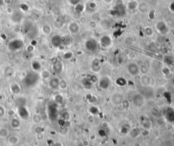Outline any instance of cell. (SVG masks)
Masks as SVG:
<instances>
[{
    "instance_id": "9a60e30c",
    "label": "cell",
    "mask_w": 174,
    "mask_h": 146,
    "mask_svg": "<svg viewBox=\"0 0 174 146\" xmlns=\"http://www.w3.org/2000/svg\"><path fill=\"white\" fill-rule=\"evenodd\" d=\"M51 44L55 48H58L61 45L63 44L62 37L59 35H55L51 39Z\"/></svg>"
},
{
    "instance_id": "d6a6232c",
    "label": "cell",
    "mask_w": 174,
    "mask_h": 146,
    "mask_svg": "<svg viewBox=\"0 0 174 146\" xmlns=\"http://www.w3.org/2000/svg\"><path fill=\"white\" fill-rule=\"evenodd\" d=\"M54 100H55V102L56 103H57L59 105H61L64 102V99H63V97L61 94H56L54 97Z\"/></svg>"
},
{
    "instance_id": "f546056e",
    "label": "cell",
    "mask_w": 174,
    "mask_h": 146,
    "mask_svg": "<svg viewBox=\"0 0 174 146\" xmlns=\"http://www.w3.org/2000/svg\"><path fill=\"white\" fill-rule=\"evenodd\" d=\"M31 120L34 124H39L42 120V118L40 114L36 113V114H34L33 115L32 118H31Z\"/></svg>"
},
{
    "instance_id": "cb8c5ba5",
    "label": "cell",
    "mask_w": 174,
    "mask_h": 146,
    "mask_svg": "<svg viewBox=\"0 0 174 146\" xmlns=\"http://www.w3.org/2000/svg\"><path fill=\"white\" fill-rule=\"evenodd\" d=\"M63 66L62 63L59 61L57 63L53 64V70L56 73H61L63 71Z\"/></svg>"
},
{
    "instance_id": "7a4b0ae2",
    "label": "cell",
    "mask_w": 174,
    "mask_h": 146,
    "mask_svg": "<svg viewBox=\"0 0 174 146\" xmlns=\"http://www.w3.org/2000/svg\"><path fill=\"white\" fill-rule=\"evenodd\" d=\"M163 116L169 123H174V108L167 107L163 110Z\"/></svg>"
},
{
    "instance_id": "9c48e42d",
    "label": "cell",
    "mask_w": 174,
    "mask_h": 146,
    "mask_svg": "<svg viewBox=\"0 0 174 146\" xmlns=\"http://www.w3.org/2000/svg\"><path fill=\"white\" fill-rule=\"evenodd\" d=\"M124 99V94L121 93V92H115L112 94L111 97V100L112 102L115 105H121L122 102L123 101V100Z\"/></svg>"
},
{
    "instance_id": "ac0fdd59",
    "label": "cell",
    "mask_w": 174,
    "mask_h": 146,
    "mask_svg": "<svg viewBox=\"0 0 174 146\" xmlns=\"http://www.w3.org/2000/svg\"><path fill=\"white\" fill-rule=\"evenodd\" d=\"M74 11L76 14L80 15L85 11V5L80 2L78 3L77 5L74 6Z\"/></svg>"
},
{
    "instance_id": "44dd1931",
    "label": "cell",
    "mask_w": 174,
    "mask_h": 146,
    "mask_svg": "<svg viewBox=\"0 0 174 146\" xmlns=\"http://www.w3.org/2000/svg\"><path fill=\"white\" fill-rule=\"evenodd\" d=\"M52 31V28L49 24H44L42 27V32L44 35H49Z\"/></svg>"
},
{
    "instance_id": "30bf717a",
    "label": "cell",
    "mask_w": 174,
    "mask_h": 146,
    "mask_svg": "<svg viewBox=\"0 0 174 146\" xmlns=\"http://www.w3.org/2000/svg\"><path fill=\"white\" fill-rule=\"evenodd\" d=\"M68 31L72 35H76L80 31V25L76 21H72L68 25Z\"/></svg>"
},
{
    "instance_id": "1f68e13d",
    "label": "cell",
    "mask_w": 174,
    "mask_h": 146,
    "mask_svg": "<svg viewBox=\"0 0 174 146\" xmlns=\"http://www.w3.org/2000/svg\"><path fill=\"white\" fill-rule=\"evenodd\" d=\"M63 59L65 61H69L71 60L74 57V53L72 51H67L63 54Z\"/></svg>"
},
{
    "instance_id": "3957f363",
    "label": "cell",
    "mask_w": 174,
    "mask_h": 146,
    "mask_svg": "<svg viewBox=\"0 0 174 146\" xmlns=\"http://www.w3.org/2000/svg\"><path fill=\"white\" fill-rule=\"evenodd\" d=\"M133 104L137 108H141L145 104V97L141 93H136L133 96Z\"/></svg>"
},
{
    "instance_id": "5bb4252c",
    "label": "cell",
    "mask_w": 174,
    "mask_h": 146,
    "mask_svg": "<svg viewBox=\"0 0 174 146\" xmlns=\"http://www.w3.org/2000/svg\"><path fill=\"white\" fill-rule=\"evenodd\" d=\"M59 81L60 79L57 77H53L52 78H50V79H49V86L52 89L55 90L59 89Z\"/></svg>"
},
{
    "instance_id": "ab89813d",
    "label": "cell",
    "mask_w": 174,
    "mask_h": 146,
    "mask_svg": "<svg viewBox=\"0 0 174 146\" xmlns=\"http://www.w3.org/2000/svg\"><path fill=\"white\" fill-rule=\"evenodd\" d=\"M100 18H101V14L99 12L95 11L94 12L92 13V20L97 21V20H99Z\"/></svg>"
},
{
    "instance_id": "7dc6e473",
    "label": "cell",
    "mask_w": 174,
    "mask_h": 146,
    "mask_svg": "<svg viewBox=\"0 0 174 146\" xmlns=\"http://www.w3.org/2000/svg\"><path fill=\"white\" fill-rule=\"evenodd\" d=\"M81 1V0H68V2L70 5L74 6V5H77L78 3H79Z\"/></svg>"
},
{
    "instance_id": "ee69618b",
    "label": "cell",
    "mask_w": 174,
    "mask_h": 146,
    "mask_svg": "<svg viewBox=\"0 0 174 146\" xmlns=\"http://www.w3.org/2000/svg\"><path fill=\"white\" fill-rule=\"evenodd\" d=\"M25 49H26V51H27L28 53H32V52H34V50H35V46L31 44H29L28 46H27V47H26Z\"/></svg>"
},
{
    "instance_id": "9f6ffc18",
    "label": "cell",
    "mask_w": 174,
    "mask_h": 146,
    "mask_svg": "<svg viewBox=\"0 0 174 146\" xmlns=\"http://www.w3.org/2000/svg\"><path fill=\"white\" fill-rule=\"evenodd\" d=\"M93 1H95V2H99V1H101V0H92Z\"/></svg>"
},
{
    "instance_id": "f35d334b",
    "label": "cell",
    "mask_w": 174,
    "mask_h": 146,
    "mask_svg": "<svg viewBox=\"0 0 174 146\" xmlns=\"http://www.w3.org/2000/svg\"><path fill=\"white\" fill-rule=\"evenodd\" d=\"M139 72L143 75L147 74L148 72V68L145 65H142L139 67Z\"/></svg>"
},
{
    "instance_id": "f6af8a7d",
    "label": "cell",
    "mask_w": 174,
    "mask_h": 146,
    "mask_svg": "<svg viewBox=\"0 0 174 146\" xmlns=\"http://www.w3.org/2000/svg\"><path fill=\"white\" fill-rule=\"evenodd\" d=\"M121 105H122V107H123L124 109H127L129 108V101H128L127 100H126L125 99L123 100V101L122 102Z\"/></svg>"
},
{
    "instance_id": "f1b7e54d",
    "label": "cell",
    "mask_w": 174,
    "mask_h": 146,
    "mask_svg": "<svg viewBox=\"0 0 174 146\" xmlns=\"http://www.w3.org/2000/svg\"><path fill=\"white\" fill-rule=\"evenodd\" d=\"M137 9L142 13H146L148 12V5L146 2L139 3Z\"/></svg>"
},
{
    "instance_id": "2e32d148",
    "label": "cell",
    "mask_w": 174,
    "mask_h": 146,
    "mask_svg": "<svg viewBox=\"0 0 174 146\" xmlns=\"http://www.w3.org/2000/svg\"><path fill=\"white\" fill-rule=\"evenodd\" d=\"M138 5H139V2L137 0H133V1H129L127 2L126 7H127V10H129V11H134V10H137Z\"/></svg>"
},
{
    "instance_id": "4dcf8cb0",
    "label": "cell",
    "mask_w": 174,
    "mask_h": 146,
    "mask_svg": "<svg viewBox=\"0 0 174 146\" xmlns=\"http://www.w3.org/2000/svg\"><path fill=\"white\" fill-rule=\"evenodd\" d=\"M10 132L9 130L5 127H1L0 128V138H7L9 137Z\"/></svg>"
},
{
    "instance_id": "6f0895ef",
    "label": "cell",
    "mask_w": 174,
    "mask_h": 146,
    "mask_svg": "<svg viewBox=\"0 0 174 146\" xmlns=\"http://www.w3.org/2000/svg\"><path fill=\"white\" fill-rule=\"evenodd\" d=\"M1 52H2V49H1V48H0V53H1Z\"/></svg>"
},
{
    "instance_id": "83f0119b",
    "label": "cell",
    "mask_w": 174,
    "mask_h": 146,
    "mask_svg": "<svg viewBox=\"0 0 174 146\" xmlns=\"http://www.w3.org/2000/svg\"><path fill=\"white\" fill-rule=\"evenodd\" d=\"M31 68L34 72H39L42 70V65L39 61H34L31 63Z\"/></svg>"
},
{
    "instance_id": "b9f144b4",
    "label": "cell",
    "mask_w": 174,
    "mask_h": 146,
    "mask_svg": "<svg viewBox=\"0 0 174 146\" xmlns=\"http://www.w3.org/2000/svg\"><path fill=\"white\" fill-rule=\"evenodd\" d=\"M34 131L35 132L36 134H40V133H44V128L43 126H37L35 128V130Z\"/></svg>"
},
{
    "instance_id": "7bdbcfd3",
    "label": "cell",
    "mask_w": 174,
    "mask_h": 146,
    "mask_svg": "<svg viewBox=\"0 0 174 146\" xmlns=\"http://www.w3.org/2000/svg\"><path fill=\"white\" fill-rule=\"evenodd\" d=\"M88 26H89V27L91 29H96L97 27V21L91 20L89 22H88Z\"/></svg>"
},
{
    "instance_id": "7402d4cb",
    "label": "cell",
    "mask_w": 174,
    "mask_h": 146,
    "mask_svg": "<svg viewBox=\"0 0 174 146\" xmlns=\"http://www.w3.org/2000/svg\"><path fill=\"white\" fill-rule=\"evenodd\" d=\"M128 82L126 78H124L123 77H118L116 81H115V84L116 86L119 87H124L127 84Z\"/></svg>"
},
{
    "instance_id": "7c38bea8",
    "label": "cell",
    "mask_w": 174,
    "mask_h": 146,
    "mask_svg": "<svg viewBox=\"0 0 174 146\" xmlns=\"http://www.w3.org/2000/svg\"><path fill=\"white\" fill-rule=\"evenodd\" d=\"M101 68V61L97 58H95L91 62V70L94 73H98L100 72Z\"/></svg>"
},
{
    "instance_id": "680465c9",
    "label": "cell",
    "mask_w": 174,
    "mask_h": 146,
    "mask_svg": "<svg viewBox=\"0 0 174 146\" xmlns=\"http://www.w3.org/2000/svg\"><path fill=\"white\" fill-rule=\"evenodd\" d=\"M133 1V0H127V1Z\"/></svg>"
},
{
    "instance_id": "ba28073f",
    "label": "cell",
    "mask_w": 174,
    "mask_h": 146,
    "mask_svg": "<svg viewBox=\"0 0 174 146\" xmlns=\"http://www.w3.org/2000/svg\"><path fill=\"white\" fill-rule=\"evenodd\" d=\"M111 84H112V80L107 76L102 77L98 81L99 86L102 90H107L111 86Z\"/></svg>"
},
{
    "instance_id": "ffe728a7",
    "label": "cell",
    "mask_w": 174,
    "mask_h": 146,
    "mask_svg": "<svg viewBox=\"0 0 174 146\" xmlns=\"http://www.w3.org/2000/svg\"><path fill=\"white\" fill-rule=\"evenodd\" d=\"M10 125L13 129H20V122L18 118L13 117V118H11Z\"/></svg>"
},
{
    "instance_id": "c3c4849f",
    "label": "cell",
    "mask_w": 174,
    "mask_h": 146,
    "mask_svg": "<svg viewBox=\"0 0 174 146\" xmlns=\"http://www.w3.org/2000/svg\"><path fill=\"white\" fill-rule=\"evenodd\" d=\"M36 138L38 141H42L44 138V133H40V134H36Z\"/></svg>"
},
{
    "instance_id": "603a6c76",
    "label": "cell",
    "mask_w": 174,
    "mask_h": 146,
    "mask_svg": "<svg viewBox=\"0 0 174 146\" xmlns=\"http://www.w3.org/2000/svg\"><path fill=\"white\" fill-rule=\"evenodd\" d=\"M151 114L156 118H159L163 116V111L160 110L159 108H158L157 107L154 106L151 109Z\"/></svg>"
},
{
    "instance_id": "60d3db41",
    "label": "cell",
    "mask_w": 174,
    "mask_h": 146,
    "mask_svg": "<svg viewBox=\"0 0 174 146\" xmlns=\"http://www.w3.org/2000/svg\"><path fill=\"white\" fill-rule=\"evenodd\" d=\"M88 77V79L91 81V82H92L93 84H94V83H97V82H98V81H99V79H98L97 76L94 74L90 75V76Z\"/></svg>"
},
{
    "instance_id": "bcb514c9",
    "label": "cell",
    "mask_w": 174,
    "mask_h": 146,
    "mask_svg": "<svg viewBox=\"0 0 174 146\" xmlns=\"http://www.w3.org/2000/svg\"><path fill=\"white\" fill-rule=\"evenodd\" d=\"M162 72H163V73L165 75H169L171 73V70H170V69H169V67H165L163 68Z\"/></svg>"
},
{
    "instance_id": "8fae6325",
    "label": "cell",
    "mask_w": 174,
    "mask_h": 146,
    "mask_svg": "<svg viewBox=\"0 0 174 146\" xmlns=\"http://www.w3.org/2000/svg\"><path fill=\"white\" fill-rule=\"evenodd\" d=\"M140 124L144 130H150L152 127L151 121L146 116H142L140 117Z\"/></svg>"
},
{
    "instance_id": "d4e9b609",
    "label": "cell",
    "mask_w": 174,
    "mask_h": 146,
    "mask_svg": "<svg viewBox=\"0 0 174 146\" xmlns=\"http://www.w3.org/2000/svg\"><path fill=\"white\" fill-rule=\"evenodd\" d=\"M19 141H20V139L18 138V137L16 136V135H11L7 139L8 143L12 146H15V145L18 144L19 143Z\"/></svg>"
},
{
    "instance_id": "6da1fadb",
    "label": "cell",
    "mask_w": 174,
    "mask_h": 146,
    "mask_svg": "<svg viewBox=\"0 0 174 146\" xmlns=\"http://www.w3.org/2000/svg\"><path fill=\"white\" fill-rule=\"evenodd\" d=\"M126 12H127V7L123 3L120 5H115L114 7L110 10L109 14L112 16L123 17L126 15Z\"/></svg>"
},
{
    "instance_id": "74e56055",
    "label": "cell",
    "mask_w": 174,
    "mask_h": 146,
    "mask_svg": "<svg viewBox=\"0 0 174 146\" xmlns=\"http://www.w3.org/2000/svg\"><path fill=\"white\" fill-rule=\"evenodd\" d=\"M144 32H145V34H146L147 36H148V37H151V36L153 35L154 31H153L152 27H147L145 28Z\"/></svg>"
},
{
    "instance_id": "4316f807",
    "label": "cell",
    "mask_w": 174,
    "mask_h": 146,
    "mask_svg": "<svg viewBox=\"0 0 174 146\" xmlns=\"http://www.w3.org/2000/svg\"><path fill=\"white\" fill-rule=\"evenodd\" d=\"M40 77L41 78L43 79H50V77H51V73L49 70H44L42 72H40Z\"/></svg>"
},
{
    "instance_id": "f907efd6",
    "label": "cell",
    "mask_w": 174,
    "mask_h": 146,
    "mask_svg": "<svg viewBox=\"0 0 174 146\" xmlns=\"http://www.w3.org/2000/svg\"><path fill=\"white\" fill-rule=\"evenodd\" d=\"M12 0H2L3 3L6 6H10V5L12 3Z\"/></svg>"
},
{
    "instance_id": "277c9868",
    "label": "cell",
    "mask_w": 174,
    "mask_h": 146,
    "mask_svg": "<svg viewBox=\"0 0 174 146\" xmlns=\"http://www.w3.org/2000/svg\"><path fill=\"white\" fill-rule=\"evenodd\" d=\"M85 46L86 49L90 52H97V50H98V48H99L98 42L94 39H92V38L88 39L85 42Z\"/></svg>"
},
{
    "instance_id": "d590c367",
    "label": "cell",
    "mask_w": 174,
    "mask_h": 146,
    "mask_svg": "<svg viewBox=\"0 0 174 146\" xmlns=\"http://www.w3.org/2000/svg\"><path fill=\"white\" fill-rule=\"evenodd\" d=\"M89 113L92 115H97L99 113V109L97 106H91L89 108Z\"/></svg>"
},
{
    "instance_id": "e0dca14e",
    "label": "cell",
    "mask_w": 174,
    "mask_h": 146,
    "mask_svg": "<svg viewBox=\"0 0 174 146\" xmlns=\"http://www.w3.org/2000/svg\"><path fill=\"white\" fill-rule=\"evenodd\" d=\"M82 84L83 87L85 88V89L87 90H90L92 88V86H93V84H92L91 81L88 79V77H84L82 78Z\"/></svg>"
},
{
    "instance_id": "484cf974",
    "label": "cell",
    "mask_w": 174,
    "mask_h": 146,
    "mask_svg": "<svg viewBox=\"0 0 174 146\" xmlns=\"http://www.w3.org/2000/svg\"><path fill=\"white\" fill-rule=\"evenodd\" d=\"M130 131H131V127H130V126L129 124H122V126H121L120 129V133L124 135H126L127 134L129 133Z\"/></svg>"
},
{
    "instance_id": "11a10c76",
    "label": "cell",
    "mask_w": 174,
    "mask_h": 146,
    "mask_svg": "<svg viewBox=\"0 0 174 146\" xmlns=\"http://www.w3.org/2000/svg\"><path fill=\"white\" fill-rule=\"evenodd\" d=\"M170 9H171V10H172V12H174V1H173V2L170 4Z\"/></svg>"
},
{
    "instance_id": "5b68a950",
    "label": "cell",
    "mask_w": 174,
    "mask_h": 146,
    "mask_svg": "<svg viewBox=\"0 0 174 146\" xmlns=\"http://www.w3.org/2000/svg\"><path fill=\"white\" fill-rule=\"evenodd\" d=\"M155 28L158 32L161 35H167L169 33V27L166 22L163 20H159L157 22Z\"/></svg>"
},
{
    "instance_id": "816d5d0a",
    "label": "cell",
    "mask_w": 174,
    "mask_h": 146,
    "mask_svg": "<svg viewBox=\"0 0 174 146\" xmlns=\"http://www.w3.org/2000/svg\"><path fill=\"white\" fill-rule=\"evenodd\" d=\"M5 114V108H4L3 106H1V105H0V117L4 116V114Z\"/></svg>"
},
{
    "instance_id": "db71d44e",
    "label": "cell",
    "mask_w": 174,
    "mask_h": 146,
    "mask_svg": "<svg viewBox=\"0 0 174 146\" xmlns=\"http://www.w3.org/2000/svg\"><path fill=\"white\" fill-rule=\"evenodd\" d=\"M103 1L106 4H110L114 1V0H103Z\"/></svg>"
},
{
    "instance_id": "8d00e7d4",
    "label": "cell",
    "mask_w": 174,
    "mask_h": 146,
    "mask_svg": "<svg viewBox=\"0 0 174 146\" xmlns=\"http://www.w3.org/2000/svg\"><path fill=\"white\" fill-rule=\"evenodd\" d=\"M61 118L64 121H69L70 118H71V116H70V114L68 111H63L62 114H61Z\"/></svg>"
},
{
    "instance_id": "8992f818",
    "label": "cell",
    "mask_w": 174,
    "mask_h": 146,
    "mask_svg": "<svg viewBox=\"0 0 174 146\" xmlns=\"http://www.w3.org/2000/svg\"><path fill=\"white\" fill-rule=\"evenodd\" d=\"M113 40L112 37L108 35H103L99 37V44L102 48H107L112 46Z\"/></svg>"
},
{
    "instance_id": "4fadbf2b",
    "label": "cell",
    "mask_w": 174,
    "mask_h": 146,
    "mask_svg": "<svg viewBox=\"0 0 174 146\" xmlns=\"http://www.w3.org/2000/svg\"><path fill=\"white\" fill-rule=\"evenodd\" d=\"M97 8V3L95 1H90L89 2L87 3V5L85 6V10L88 13H93L94 12Z\"/></svg>"
},
{
    "instance_id": "681fc988",
    "label": "cell",
    "mask_w": 174,
    "mask_h": 146,
    "mask_svg": "<svg viewBox=\"0 0 174 146\" xmlns=\"http://www.w3.org/2000/svg\"><path fill=\"white\" fill-rule=\"evenodd\" d=\"M7 114L10 117V118H13V117H14L15 114H16V112H15L14 110L12 109V110H9V111H7Z\"/></svg>"
},
{
    "instance_id": "52a82bcc",
    "label": "cell",
    "mask_w": 174,
    "mask_h": 146,
    "mask_svg": "<svg viewBox=\"0 0 174 146\" xmlns=\"http://www.w3.org/2000/svg\"><path fill=\"white\" fill-rule=\"evenodd\" d=\"M127 70L128 73L132 76H136L140 73L139 66L136 63H130L127 65Z\"/></svg>"
},
{
    "instance_id": "d6986e66",
    "label": "cell",
    "mask_w": 174,
    "mask_h": 146,
    "mask_svg": "<svg viewBox=\"0 0 174 146\" xmlns=\"http://www.w3.org/2000/svg\"><path fill=\"white\" fill-rule=\"evenodd\" d=\"M10 91L14 94H19L21 92V87L17 83H13L10 85Z\"/></svg>"
},
{
    "instance_id": "e575fe53",
    "label": "cell",
    "mask_w": 174,
    "mask_h": 146,
    "mask_svg": "<svg viewBox=\"0 0 174 146\" xmlns=\"http://www.w3.org/2000/svg\"><path fill=\"white\" fill-rule=\"evenodd\" d=\"M129 133L132 138H136V137H137L139 135L140 131H139V129H137V128H134L133 130H131Z\"/></svg>"
},
{
    "instance_id": "f5cc1de1",
    "label": "cell",
    "mask_w": 174,
    "mask_h": 146,
    "mask_svg": "<svg viewBox=\"0 0 174 146\" xmlns=\"http://www.w3.org/2000/svg\"><path fill=\"white\" fill-rule=\"evenodd\" d=\"M79 21H80V23H82V24H85V23L87 22V18L85 17H84V16H81V17L79 18Z\"/></svg>"
},
{
    "instance_id": "836d02e7",
    "label": "cell",
    "mask_w": 174,
    "mask_h": 146,
    "mask_svg": "<svg viewBox=\"0 0 174 146\" xmlns=\"http://www.w3.org/2000/svg\"><path fill=\"white\" fill-rule=\"evenodd\" d=\"M67 87H68V84H67V81L64 79H60L59 86V89L62 90H65L67 89Z\"/></svg>"
},
{
    "instance_id": "91938a15",
    "label": "cell",
    "mask_w": 174,
    "mask_h": 146,
    "mask_svg": "<svg viewBox=\"0 0 174 146\" xmlns=\"http://www.w3.org/2000/svg\"><path fill=\"white\" fill-rule=\"evenodd\" d=\"M173 1H174V0H173Z\"/></svg>"
}]
</instances>
